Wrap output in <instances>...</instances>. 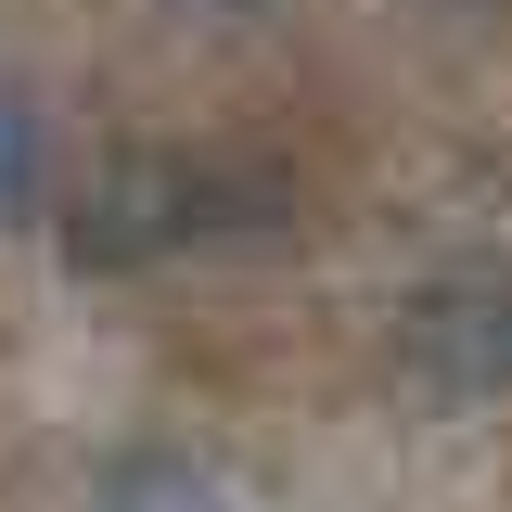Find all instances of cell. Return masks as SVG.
<instances>
[{
	"label": "cell",
	"mask_w": 512,
	"mask_h": 512,
	"mask_svg": "<svg viewBox=\"0 0 512 512\" xmlns=\"http://www.w3.org/2000/svg\"><path fill=\"white\" fill-rule=\"evenodd\" d=\"M410 346H423V372L448 397H487L512 372V282H436L423 320H410Z\"/></svg>",
	"instance_id": "6da1fadb"
},
{
	"label": "cell",
	"mask_w": 512,
	"mask_h": 512,
	"mask_svg": "<svg viewBox=\"0 0 512 512\" xmlns=\"http://www.w3.org/2000/svg\"><path fill=\"white\" fill-rule=\"evenodd\" d=\"M116 512H231V500H218L192 461H141V474L116 487Z\"/></svg>",
	"instance_id": "7a4b0ae2"
},
{
	"label": "cell",
	"mask_w": 512,
	"mask_h": 512,
	"mask_svg": "<svg viewBox=\"0 0 512 512\" xmlns=\"http://www.w3.org/2000/svg\"><path fill=\"white\" fill-rule=\"evenodd\" d=\"M39 205V128H26V103L0 90V218H26Z\"/></svg>",
	"instance_id": "3957f363"
}]
</instances>
